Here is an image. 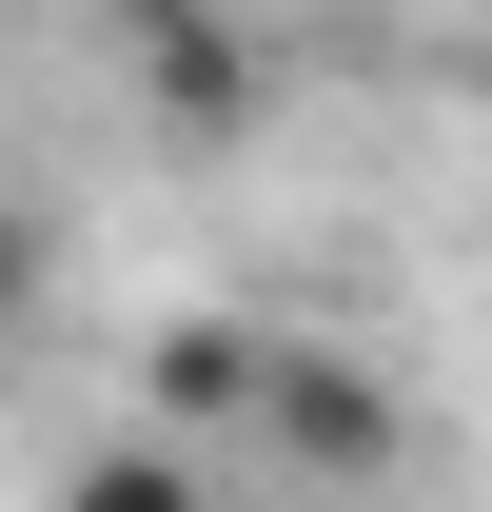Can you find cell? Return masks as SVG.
Segmentation results:
<instances>
[{"label":"cell","instance_id":"obj_2","mask_svg":"<svg viewBox=\"0 0 492 512\" xmlns=\"http://www.w3.org/2000/svg\"><path fill=\"white\" fill-rule=\"evenodd\" d=\"M138 99H158V138H237L276 79H256L237 20H197V0H138Z\"/></svg>","mask_w":492,"mask_h":512},{"label":"cell","instance_id":"obj_3","mask_svg":"<svg viewBox=\"0 0 492 512\" xmlns=\"http://www.w3.org/2000/svg\"><path fill=\"white\" fill-rule=\"evenodd\" d=\"M256 355H276L256 316H178V335H158V414H178V434H217V473H237V394H256Z\"/></svg>","mask_w":492,"mask_h":512},{"label":"cell","instance_id":"obj_1","mask_svg":"<svg viewBox=\"0 0 492 512\" xmlns=\"http://www.w3.org/2000/svg\"><path fill=\"white\" fill-rule=\"evenodd\" d=\"M394 394L355 375V355H315V335H276L256 355V394H237V473H394Z\"/></svg>","mask_w":492,"mask_h":512},{"label":"cell","instance_id":"obj_4","mask_svg":"<svg viewBox=\"0 0 492 512\" xmlns=\"http://www.w3.org/2000/svg\"><path fill=\"white\" fill-rule=\"evenodd\" d=\"M40 316V217H20V197H0V335Z\"/></svg>","mask_w":492,"mask_h":512}]
</instances>
